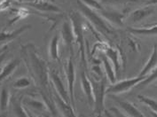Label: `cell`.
Masks as SVG:
<instances>
[{
    "instance_id": "1",
    "label": "cell",
    "mask_w": 157,
    "mask_h": 117,
    "mask_svg": "<svg viewBox=\"0 0 157 117\" xmlns=\"http://www.w3.org/2000/svg\"><path fill=\"white\" fill-rule=\"evenodd\" d=\"M25 49V60L36 82H37L43 89L47 88L49 85L50 77L45 62L38 56L32 44L27 45Z\"/></svg>"
},
{
    "instance_id": "2",
    "label": "cell",
    "mask_w": 157,
    "mask_h": 117,
    "mask_svg": "<svg viewBox=\"0 0 157 117\" xmlns=\"http://www.w3.org/2000/svg\"><path fill=\"white\" fill-rule=\"evenodd\" d=\"M76 5H77L78 8L80 10L81 13L83 15H84L85 18H87L88 21L98 30L101 31V33L107 34V35L112 34V29L110 28V24H108V21L101 15L98 14L93 9L87 6L81 0H77Z\"/></svg>"
},
{
    "instance_id": "3",
    "label": "cell",
    "mask_w": 157,
    "mask_h": 117,
    "mask_svg": "<svg viewBox=\"0 0 157 117\" xmlns=\"http://www.w3.org/2000/svg\"><path fill=\"white\" fill-rule=\"evenodd\" d=\"M92 86V94H93V103L94 110L93 113L97 117H99L102 113H104L105 109V95L107 94V84L106 80L102 79L100 81L90 80Z\"/></svg>"
},
{
    "instance_id": "4",
    "label": "cell",
    "mask_w": 157,
    "mask_h": 117,
    "mask_svg": "<svg viewBox=\"0 0 157 117\" xmlns=\"http://www.w3.org/2000/svg\"><path fill=\"white\" fill-rule=\"evenodd\" d=\"M70 22L72 24L73 32H74L75 40L79 44V50L81 52V58L84 64H86L85 59V49H84V37L82 26V21L77 13H73L70 16Z\"/></svg>"
},
{
    "instance_id": "5",
    "label": "cell",
    "mask_w": 157,
    "mask_h": 117,
    "mask_svg": "<svg viewBox=\"0 0 157 117\" xmlns=\"http://www.w3.org/2000/svg\"><path fill=\"white\" fill-rule=\"evenodd\" d=\"M147 76H137L130 79H125L123 81L117 82L115 84H111L108 88H107V94H117V93H123V92H128L132 88L137 86L138 84L141 83L143 80L146 79Z\"/></svg>"
},
{
    "instance_id": "6",
    "label": "cell",
    "mask_w": 157,
    "mask_h": 117,
    "mask_svg": "<svg viewBox=\"0 0 157 117\" xmlns=\"http://www.w3.org/2000/svg\"><path fill=\"white\" fill-rule=\"evenodd\" d=\"M66 72L67 81V92L69 95L70 104L75 108V68L72 60V57L67 59L66 65L64 67Z\"/></svg>"
},
{
    "instance_id": "7",
    "label": "cell",
    "mask_w": 157,
    "mask_h": 117,
    "mask_svg": "<svg viewBox=\"0 0 157 117\" xmlns=\"http://www.w3.org/2000/svg\"><path fill=\"white\" fill-rule=\"evenodd\" d=\"M49 77L52 81V84L54 86L55 92L58 94L59 96L63 100L70 104V100H69V95L68 92L66 90L64 84L62 82V80L60 79V77L59 76L58 74L56 73L55 70H50L49 71ZM71 105V104H70Z\"/></svg>"
},
{
    "instance_id": "8",
    "label": "cell",
    "mask_w": 157,
    "mask_h": 117,
    "mask_svg": "<svg viewBox=\"0 0 157 117\" xmlns=\"http://www.w3.org/2000/svg\"><path fill=\"white\" fill-rule=\"evenodd\" d=\"M111 99L116 102V104L120 107V108H122V110L129 117H146L131 102L121 100L114 95H111Z\"/></svg>"
},
{
    "instance_id": "9",
    "label": "cell",
    "mask_w": 157,
    "mask_h": 117,
    "mask_svg": "<svg viewBox=\"0 0 157 117\" xmlns=\"http://www.w3.org/2000/svg\"><path fill=\"white\" fill-rule=\"evenodd\" d=\"M60 36L66 46L70 51L73 50V43L75 41V36L73 28L70 21H66L62 23L60 28Z\"/></svg>"
},
{
    "instance_id": "10",
    "label": "cell",
    "mask_w": 157,
    "mask_h": 117,
    "mask_svg": "<svg viewBox=\"0 0 157 117\" xmlns=\"http://www.w3.org/2000/svg\"><path fill=\"white\" fill-rule=\"evenodd\" d=\"M101 16L103 17L109 24H114L116 26H123L124 15L121 13L116 11H106L105 9L100 11Z\"/></svg>"
},
{
    "instance_id": "11",
    "label": "cell",
    "mask_w": 157,
    "mask_h": 117,
    "mask_svg": "<svg viewBox=\"0 0 157 117\" xmlns=\"http://www.w3.org/2000/svg\"><path fill=\"white\" fill-rule=\"evenodd\" d=\"M29 6L35 9H37L42 12H52V13H60L61 10L57 6L52 4L50 1L45 0H37L34 3H29Z\"/></svg>"
},
{
    "instance_id": "12",
    "label": "cell",
    "mask_w": 157,
    "mask_h": 117,
    "mask_svg": "<svg viewBox=\"0 0 157 117\" xmlns=\"http://www.w3.org/2000/svg\"><path fill=\"white\" fill-rule=\"evenodd\" d=\"M54 102L58 106L59 109L60 110V112L62 113L64 117H77L75 113L73 107L70 104H68V103H67L63 100L57 93L54 96Z\"/></svg>"
},
{
    "instance_id": "13",
    "label": "cell",
    "mask_w": 157,
    "mask_h": 117,
    "mask_svg": "<svg viewBox=\"0 0 157 117\" xmlns=\"http://www.w3.org/2000/svg\"><path fill=\"white\" fill-rule=\"evenodd\" d=\"M105 55L112 63L113 67L115 68L116 75L119 76V71H120L121 66H120V56H119L118 51L112 47H107L105 50Z\"/></svg>"
},
{
    "instance_id": "14",
    "label": "cell",
    "mask_w": 157,
    "mask_h": 117,
    "mask_svg": "<svg viewBox=\"0 0 157 117\" xmlns=\"http://www.w3.org/2000/svg\"><path fill=\"white\" fill-rule=\"evenodd\" d=\"M30 28V26L26 25L18 28L16 30H13V31H2L0 32V43H6V42H11L12 40L17 38L21 34H22L25 32L27 29Z\"/></svg>"
},
{
    "instance_id": "15",
    "label": "cell",
    "mask_w": 157,
    "mask_h": 117,
    "mask_svg": "<svg viewBox=\"0 0 157 117\" xmlns=\"http://www.w3.org/2000/svg\"><path fill=\"white\" fill-rule=\"evenodd\" d=\"M157 67V46L154 45V49L153 52L149 58L148 61L146 63L145 67H143V69L140 71V73L139 74V76H147L149 73L155 69Z\"/></svg>"
},
{
    "instance_id": "16",
    "label": "cell",
    "mask_w": 157,
    "mask_h": 117,
    "mask_svg": "<svg viewBox=\"0 0 157 117\" xmlns=\"http://www.w3.org/2000/svg\"><path fill=\"white\" fill-rule=\"evenodd\" d=\"M80 79H81V85H82V89H83V93L86 96L87 100H89L90 103L93 104V94H92V86L90 79L86 76L85 73L82 71L81 75H80Z\"/></svg>"
},
{
    "instance_id": "17",
    "label": "cell",
    "mask_w": 157,
    "mask_h": 117,
    "mask_svg": "<svg viewBox=\"0 0 157 117\" xmlns=\"http://www.w3.org/2000/svg\"><path fill=\"white\" fill-rule=\"evenodd\" d=\"M19 64H20V59H18V58H14V59L11 60L9 63H7L2 69V71L0 72V82L4 81L5 79H6L7 77L12 75L14 72V70L18 67Z\"/></svg>"
},
{
    "instance_id": "18",
    "label": "cell",
    "mask_w": 157,
    "mask_h": 117,
    "mask_svg": "<svg viewBox=\"0 0 157 117\" xmlns=\"http://www.w3.org/2000/svg\"><path fill=\"white\" fill-rule=\"evenodd\" d=\"M102 63H103V67H104V70L107 75V78L109 80V82L111 84H115L116 81V75L115 73V69L113 68L112 63L110 62V60L107 58L106 55L102 56Z\"/></svg>"
},
{
    "instance_id": "19",
    "label": "cell",
    "mask_w": 157,
    "mask_h": 117,
    "mask_svg": "<svg viewBox=\"0 0 157 117\" xmlns=\"http://www.w3.org/2000/svg\"><path fill=\"white\" fill-rule=\"evenodd\" d=\"M152 13H153L152 9L140 8L132 12V14H131V17H132V21L134 22H138V21H140L143 19L149 16Z\"/></svg>"
},
{
    "instance_id": "20",
    "label": "cell",
    "mask_w": 157,
    "mask_h": 117,
    "mask_svg": "<svg viewBox=\"0 0 157 117\" xmlns=\"http://www.w3.org/2000/svg\"><path fill=\"white\" fill-rule=\"evenodd\" d=\"M49 56L52 59L59 58V36L55 35L51 40L49 45Z\"/></svg>"
},
{
    "instance_id": "21",
    "label": "cell",
    "mask_w": 157,
    "mask_h": 117,
    "mask_svg": "<svg viewBox=\"0 0 157 117\" xmlns=\"http://www.w3.org/2000/svg\"><path fill=\"white\" fill-rule=\"evenodd\" d=\"M128 30L133 34L137 35H144V36H153L157 35V25L153 26L152 28H129Z\"/></svg>"
},
{
    "instance_id": "22",
    "label": "cell",
    "mask_w": 157,
    "mask_h": 117,
    "mask_svg": "<svg viewBox=\"0 0 157 117\" xmlns=\"http://www.w3.org/2000/svg\"><path fill=\"white\" fill-rule=\"evenodd\" d=\"M9 92L6 88H3L0 92V112L3 114L8 108Z\"/></svg>"
},
{
    "instance_id": "23",
    "label": "cell",
    "mask_w": 157,
    "mask_h": 117,
    "mask_svg": "<svg viewBox=\"0 0 157 117\" xmlns=\"http://www.w3.org/2000/svg\"><path fill=\"white\" fill-rule=\"evenodd\" d=\"M13 113L15 117H29L27 110H25L20 100L13 101Z\"/></svg>"
},
{
    "instance_id": "24",
    "label": "cell",
    "mask_w": 157,
    "mask_h": 117,
    "mask_svg": "<svg viewBox=\"0 0 157 117\" xmlns=\"http://www.w3.org/2000/svg\"><path fill=\"white\" fill-rule=\"evenodd\" d=\"M150 73H151V74H149V75H147L146 79L143 80L141 83H140V84H138L137 87L145 88V87L147 86L148 84H152L153 82H155V80H157V67H155V69H153Z\"/></svg>"
},
{
    "instance_id": "25",
    "label": "cell",
    "mask_w": 157,
    "mask_h": 117,
    "mask_svg": "<svg viewBox=\"0 0 157 117\" xmlns=\"http://www.w3.org/2000/svg\"><path fill=\"white\" fill-rule=\"evenodd\" d=\"M25 104L31 107V108H33L40 110V111H44L46 108H48L46 104L44 103V101L43 102V101L36 100H33V99H29V100H25Z\"/></svg>"
},
{
    "instance_id": "26",
    "label": "cell",
    "mask_w": 157,
    "mask_h": 117,
    "mask_svg": "<svg viewBox=\"0 0 157 117\" xmlns=\"http://www.w3.org/2000/svg\"><path fill=\"white\" fill-rule=\"evenodd\" d=\"M138 98L142 103L146 104L147 107H149L151 108V111L157 113V101L155 100L146 97V96H142V95H139Z\"/></svg>"
},
{
    "instance_id": "27",
    "label": "cell",
    "mask_w": 157,
    "mask_h": 117,
    "mask_svg": "<svg viewBox=\"0 0 157 117\" xmlns=\"http://www.w3.org/2000/svg\"><path fill=\"white\" fill-rule=\"evenodd\" d=\"M30 85V80L28 77H21L17 79L13 84V87L15 89H24Z\"/></svg>"
},
{
    "instance_id": "28",
    "label": "cell",
    "mask_w": 157,
    "mask_h": 117,
    "mask_svg": "<svg viewBox=\"0 0 157 117\" xmlns=\"http://www.w3.org/2000/svg\"><path fill=\"white\" fill-rule=\"evenodd\" d=\"M81 1L84 3L87 6H89L90 8L93 9V10H100L101 11L104 9L98 0H81Z\"/></svg>"
},
{
    "instance_id": "29",
    "label": "cell",
    "mask_w": 157,
    "mask_h": 117,
    "mask_svg": "<svg viewBox=\"0 0 157 117\" xmlns=\"http://www.w3.org/2000/svg\"><path fill=\"white\" fill-rule=\"evenodd\" d=\"M109 112L112 113V115L115 117H129L128 115H126L125 114L122 113L117 108H110Z\"/></svg>"
},
{
    "instance_id": "30",
    "label": "cell",
    "mask_w": 157,
    "mask_h": 117,
    "mask_svg": "<svg viewBox=\"0 0 157 117\" xmlns=\"http://www.w3.org/2000/svg\"><path fill=\"white\" fill-rule=\"evenodd\" d=\"M6 55H7V49L5 50L4 51H2V52L0 53V67H1V65H2V63L5 61V59L6 58Z\"/></svg>"
},
{
    "instance_id": "31",
    "label": "cell",
    "mask_w": 157,
    "mask_h": 117,
    "mask_svg": "<svg viewBox=\"0 0 157 117\" xmlns=\"http://www.w3.org/2000/svg\"><path fill=\"white\" fill-rule=\"evenodd\" d=\"M147 6H151V5H157V0H148L146 3Z\"/></svg>"
},
{
    "instance_id": "32",
    "label": "cell",
    "mask_w": 157,
    "mask_h": 117,
    "mask_svg": "<svg viewBox=\"0 0 157 117\" xmlns=\"http://www.w3.org/2000/svg\"><path fill=\"white\" fill-rule=\"evenodd\" d=\"M104 113H105V115H106V117H115L109 111H107V110H105L104 111Z\"/></svg>"
},
{
    "instance_id": "33",
    "label": "cell",
    "mask_w": 157,
    "mask_h": 117,
    "mask_svg": "<svg viewBox=\"0 0 157 117\" xmlns=\"http://www.w3.org/2000/svg\"><path fill=\"white\" fill-rule=\"evenodd\" d=\"M17 1H21V2H26V3H34V2H36V1H37V0H17Z\"/></svg>"
},
{
    "instance_id": "34",
    "label": "cell",
    "mask_w": 157,
    "mask_h": 117,
    "mask_svg": "<svg viewBox=\"0 0 157 117\" xmlns=\"http://www.w3.org/2000/svg\"><path fill=\"white\" fill-rule=\"evenodd\" d=\"M110 3H121V2H124L125 0H108Z\"/></svg>"
},
{
    "instance_id": "35",
    "label": "cell",
    "mask_w": 157,
    "mask_h": 117,
    "mask_svg": "<svg viewBox=\"0 0 157 117\" xmlns=\"http://www.w3.org/2000/svg\"><path fill=\"white\" fill-rule=\"evenodd\" d=\"M150 114L152 115V116H153V117H157V113H155V112L150 111Z\"/></svg>"
},
{
    "instance_id": "36",
    "label": "cell",
    "mask_w": 157,
    "mask_h": 117,
    "mask_svg": "<svg viewBox=\"0 0 157 117\" xmlns=\"http://www.w3.org/2000/svg\"><path fill=\"white\" fill-rule=\"evenodd\" d=\"M26 110H27V109H26ZM27 113H28V115H29V117H35L33 115H32V114H31V113L29 111V110H27Z\"/></svg>"
},
{
    "instance_id": "37",
    "label": "cell",
    "mask_w": 157,
    "mask_h": 117,
    "mask_svg": "<svg viewBox=\"0 0 157 117\" xmlns=\"http://www.w3.org/2000/svg\"><path fill=\"white\" fill-rule=\"evenodd\" d=\"M6 49H7V47H6V46H5V47H3L2 49H0V53H1L2 51H5V50H6Z\"/></svg>"
},
{
    "instance_id": "38",
    "label": "cell",
    "mask_w": 157,
    "mask_h": 117,
    "mask_svg": "<svg viewBox=\"0 0 157 117\" xmlns=\"http://www.w3.org/2000/svg\"><path fill=\"white\" fill-rule=\"evenodd\" d=\"M0 117H6V114H0Z\"/></svg>"
},
{
    "instance_id": "39",
    "label": "cell",
    "mask_w": 157,
    "mask_h": 117,
    "mask_svg": "<svg viewBox=\"0 0 157 117\" xmlns=\"http://www.w3.org/2000/svg\"><path fill=\"white\" fill-rule=\"evenodd\" d=\"M79 117H86V116H85V115H81Z\"/></svg>"
},
{
    "instance_id": "40",
    "label": "cell",
    "mask_w": 157,
    "mask_h": 117,
    "mask_svg": "<svg viewBox=\"0 0 157 117\" xmlns=\"http://www.w3.org/2000/svg\"><path fill=\"white\" fill-rule=\"evenodd\" d=\"M156 25H157V22H156Z\"/></svg>"
}]
</instances>
